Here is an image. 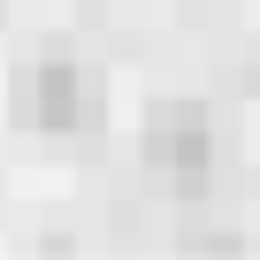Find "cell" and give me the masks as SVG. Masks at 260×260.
Masks as SVG:
<instances>
[{
  "instance_id": "7a4b0ae2",
  "label": "cell",
  "mask_w": 260,
  "mask_h": 260,
  "mask_svg": "<svg viewBox=\"0 0 260 260\" xmlns=\"http://www.w3.org/2000/svg\"><path fill=\"white\" fill-rule=\"evenodd\" d=\"M146 153H153L169 176H199V169H207V115H199V107H161L153 130H146Z\"/></svg>"
},
{
  "instance_id": "6da1fadb",
  "label": "cell",
  "mask_w": 260,
  "mask_h": 260,
  "mask_svg": "<svg viewBox=\"0 0 260 260\" xmlns=\"http://www.w3.org/2000/svg\"><path fill=\"white\" fill-rule=\"evenodd\" d=\"M92 115H100V92H92L84 69L46 61V69L31 77V122H39V130H84Z\"/></svg>"
}]
</instances>
